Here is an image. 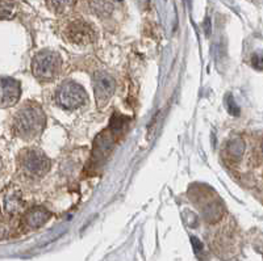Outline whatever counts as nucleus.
I'll use <instances>...</instances> for the list:
<instances>
[{"mask_svg":"<svg viewBox=\"0 0 263 261\" xmlns=\"http://www.w3.org/2000/svg\"><path fill=\"white\" fill-rule=\"evenodd\" d=\"M46 125L45 112L36 101H27L12 119L13 133L24 140H33L42 134Z\"/></svg>","mask_w":263,"mask_h":261,"instance_id":"nucleus-1","label":"nucleus"},{"mask_svg":"<svg viewBox=\"0 0 263 261\" xmlns=\"http://www.w3.org/2000/svg\"><path fill=\"white\" fill-rule=\"evenodd\" d=\"M62 69V56L53 50H41L33 56L32 74L39 82L49 83L57 79Z\"/></svg>","mask_w":263,"mask_h":261,"instance_id":"nucleus-2","label":"nucleus"},{"mask_svg":"<svg viewBox=\"0 0 263 261\" xmlns=\"http://www.w3.org/2000/svg\"><path fill=\"white\" fill-rule=\"evenodd\" d=\"M18 167L25 176L32 178L44 177L50 169V159L40 149L29 147L18 155Z\"/></svg>","mask_w":263,"mask_h":261,"instance_id":"nucleus-3","label":"nucleus"},{"mask_svg":"<svg viewBox=\"0 0 263 261\" xmlns=\"http://www.w3.org/2000/svg\"><path fill=\"white\" fill-rule=\"evenodd\" d=\"M87 101L88 96L83 87L71 79L62 82L55 92V103L65 110L79 109Z\"/></svg>","mask_w":263,"mask_h":261,"instance_id":"nucleus-4","label":"nucleus"},{"mask_svg":"<svg viewBox=\"0 0 263 261\" xmlns=\"http://www.w3.org/2000/svg\"><path fill=\"white\" fill-rule=\"evenodd\" d=\"M63 39L75 46H87L96 39L92 25L81 17L67 18L62 27Z\"/></svg>","mask_w":263,"mask_h":261,"instance_id":"nucleus-5","label":"nucleus"},{"mask_svg":"<svg viewBox=\"0 0 263 261\" xmlns=\"http://www.w3.org/2000/svg\"><path fill=\"white\" fill-rule=\"evenodd\" d=\"M116 89V81L107 71H98L93 75V95L99 109L109 103Z\"/></svg>","mask_w":263,"mask_h":261,"instance_id":"nucleus-6","label":"nucleus"},{"mask_svg":"<svg viewBox=\"0 0 263 261\" xmlns=\"http://www.w3.org/2000/svg\"><path fill=\"white\" fill-rule=\"evenodd\" d=\"M20 82L12 77H0V108L13 107L20 100Z\"/></svg>","mask_w":263,"mask_h":261,"instance_id":"nucleus-7","label":"nucleus"},{"mask_svg":"<svg viewBox=\"0 0 263 261\" xmlns=\"http://www.w3.org/2000/svg\"><path fill=\"white\" fill-rule=\"evenodd\" d=\"M51 217V213L44 206H36V208L30 209L27 211L24 215V222L29 229H40L45 225Z\"/></svg>","mask_w":263,"mask_h":261,"instance_id":"nucleus-8","label":"nucleus"},{"mask_svg":"<svg viewBox=\"0 0 263 261\" xmlns=\"http://www.w3.org/2000/svg\"><path fill=\"white\" fill-rule=\"evenodd\" d=\"M225 152H227V156L229 157V160L234 162V163L239 162L243 157V154H245V140L239 137L232 138L228 142Z\"/></svg>","mask_w":263,"mask_h":261,"instance_id":"nucleus-9","label":"nucleus"},{"mask_svg":"<svg viewBox=\"0 0 263 261\" xmlns=\"http://www.w3.org/2000/svg\"><path fill=\"white\" fill-rule=\"evenodd\" d=\"M75 4H77V0H46L48 8L57 15H65L70 12Z\"/></svg>","mask_w":263,"mask_h":261,"instance_id":"nucleus-10","label":"nucleus"},{"mask_svg":"<svg viewBox=\"0 0 263 261\" xmlns=\"http://www.w3.org/2000/svg\"><path fill=\"white\" fill-rule=\"evenodd\" d=\"M23 205H24V202L18 194H8L4 199V209L11 215L17 214L23 209Z\"/></svg>","mask_w":263,"mask_h":261,"instance_id":"nucleus-11","label":"nucleus"},{"mask_svg":"<svg viewBox=\"0 0 263 261\" xmlns=\"http://www.w3.org/2000/svg\"><path fill=\"white\" fill-rule=\"evenodd\" d=\"M91 8H92L93 13L100 17H107L112 12V4L107 0H92Z\"/></svg>","mask_w":263,"mask_h":261,"instance_id":"nucleus-12","label":"nucleus"},{"mask_svg":"<svg viewBox=\"0 0 263 261\" xmlns=\"http://www.w3.org/2000/svg\"><path fill=\"white\" fill-rule=\"evenodd\" d=\"M191 242H192V246H194L195 252H199V251H201V249H203V244H201V242L199 240V239H196L195 236H192Z\"/></svg>","mask_w":263,"mask_h":261,"instance_id":"nucleus-13","label":"nucleus"},{"mask_svg":"<svg viewBox=\"0 0 263 261\" xmlns=\"http://www.w3.org/2000/svg\"><path fill=\"white\" fill-rule=\"evenodd\" d=\"M0 171H2V160H0Z\"/></svg>","mask_w":263,"mask_h":261,"instance_id":"nucleus-14","label":"nucleus"}]
</instances>
